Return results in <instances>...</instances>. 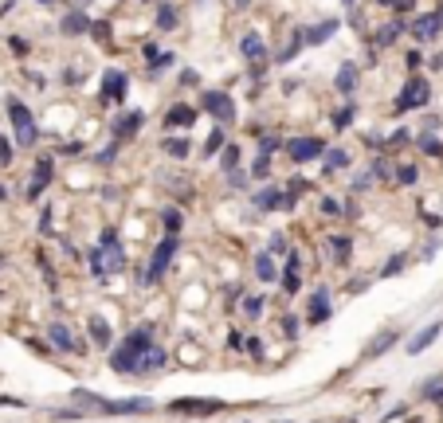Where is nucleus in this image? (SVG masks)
Masks as SVG:
<instances>
[{
  "label": "nucleus",
  "instance_id": "obj_12",
  "mask_svg": "<svg viewBox=\"0 0 443 423\" xmlns=\"http://www.w3.org/2000/svg\"><path fill=\"white\" fill-rule=\"evenodd\" d=\"M357 83H361V67H357V63H342V67H337V79H334L337 94H345V99H353Z\"/></svg>",
  "mask_w": 443,
  "mask_h": 423
},
{
  "label": "nucleus",
  "instance_id": "obj_47",
  "mask_svg": "<svg viewBox=\"0 0 443 423\" xmlns=\"http://www.w3.org/2000/svg\"><path fill=\"white\" fill-rule=\"evenodd\" d=\"M279 325H283V337H290V341H295V337H298V325H302V322H298L295 314H286Z\"/></svg>",
  "mask_w": 443,
  "mask_h": 423
},
{
  "label": "nucleus",
  "instance_id": "obj_54",
  "mask_svg": "<svg viewBox=\"0 0 443 423\" xmlns=\"http://www.w3.org/2000/svg\"><path fill=\"white\" fill-rule=\"evenodd\" d=\"M8 161H12V145L8 141H0V165H8Z\"/></svg>",
  "mask_w": 443,
  "mask_h": 423
},
{
  "label": "nucleus",
  "instance_id": "obj_35",
  "mask_svg": "<svg viewBox=\"0 0 443 423\" xmlns=\"http://www.w3.org/2000/svg\"><path fill=\"white\" fill-rule=\"evenodd\" d=\"M302 43H306V40H302V31H295V36H290V43H286V48L279 51L275 59H279V63H290V59L298 55V51H302Z\"/></svg>",
  "mask_w": 443,
  "mask_h": 423
},
{
  "label": "nucleus",
  "instance_id": "obj_10",
  "mask_svg": "<svg viewBox=\"0 0 443 423\" xmlns=\"http://www.w3.org/2000/svg\"><path fill=\"white\" fill-rule=\"evenodd\" d=\"M239 55H244L251 67H255V63H267V43H263V36H259V31H247L244 40H239Z\"/></svg>",
  "mask_w": 443,
  "mask_h": 423
},
{
  "label": "nucleus",
  "instance_id": "obj_17",
  "mask_svg": "<svg viewBox=\"0 0 443 423\" xmlns=\"http://www.w3.org/2000/svg\"><path fill=\"white\" fill-rule=\"evenodd\" d=\"M325 243H330V255H334L337 266H349V259H353V239L349 236H330Z\"/></svg>",
  "mask_w": 443,
  "mask_h": 423
},
{
  "label": "nucleus",
  "instance_id": "obj_21",
  "mask_svg": "<svg viewBox=\"0 0 443 423\" xmlns=\"http://www.w3.org/2000/svg\"><path fill=\"white\" fill-rule=\"evenodd\" d=\"M334 31H337V20H322V24H314V28H306V31H302V40L318 48V43L334 40Z\"/></svg>",
  "mask_w": 443,
  "mask_h": 423
},
{
  "label": "nucleus",
  "instance_id": "obj_1",
  "mask_svg": "<svg viewBox=\"0 0 443 423\" xmlns=\"http://www.w3.org/2000/svg\"><path fill=\"white\" fill-rule=\"evenodd\" d=\"M153 345V325H138L134 334L126 337V341L114 349V357H110V368L114 373H122V376H138V368H141V357H146V349Z\"/></svg>",
  "mask_w": 443,
  "mask_h": 423
},
{
  "label": "nucleus",
  "instance_id": "obj_53",
  "mask_svg": "<svg viewBox=\"0 0 443 423\" xmlns=\"http://www.w3.org/2000/svg\"><path fill=\"white\" fill-rule=\"evenodd\" d=\"M63 83H71V87H79V83H83V75H79V71H63Z\"/></svg>",
  "mask_w": 443,
  "mask_h": 423
},
{
  "label": "nucleus",
  "instance_id": "obj_32",
  "mask_svg": "<svg viewBox=\"0 0 443 423\" xmlns=\"http://www.w3.org/2000/svg\"><path fill=\"white\" fill-rule=\"evenodd\" d=\"M353 118H357V102L349 99V102H345V106H342V110H337V114H334V129H337V134H342L345 126H353Z\"/></svg>",
  "mask_w": 443,
  "mask_h": 423
},
{
  "label": "nucleus",
  "instance_id": "obj_6",
  "mask_svg": "<svg viewBox=\"0 0 443 423\" xmlns=\"http://www.w3.org/2000/svg\"><path fill=\"white\" fill-rule=\"evenodd\" d=\"M325 153V141L322 138H295L286 141V157L295 161V165H306V161H314Z\"/></svg>",
  "mask_w": 443,
  "mask_h": 423
},
{
  "label": "nucleus",
  "instance_id": "obj_45",
  "mask_svg": "<svg viewBox=\"0 0 443 423\" xmlns=\"http://www.w3.org/2000/svg\"><path fill=\"white\" fill-rule=\"evenodd\" d=\"M87 263H90V275H94V278H106V263H102V251H99V247L87 255Z\"/></svg>",
  "mask_w": 443,
  "mask_h": 423
},
{
  "label": "nucleus",
  "instance_id": "obj_60",
  "mask_svg": "<svg viewBox=\"0 0 443 423\" xmlns=\"http://www.w3.org/2000/svg\"><path fill=\"white\" fill-rule=\"evenodd\" d=\"M40 4H51V0H40Z\"/></svg>",
  "mask_w": 443,
  "mask_h": 423
},
{
  "label": "nucleus",
  "instance_id": "obj_40",
  "mask_svg": "<svg viewBox=\"0 0 443 423\" xmlns=\"http://www.w3.org/2000/svg\"><path fill=\"white\" fill-rule=\"evenodd\" d=\"M318 212L322 216H342L345 204H337V196H318Z\"/></svg>",
  "mask_w": 443,
  "mask_h": 423
},
{
  "label": "nucleus",
  "instance_id": "obj_29",
  "mask_svg": "<svg viewBox=\"0 0 443 423\" xmlns=\"http://www.w3.org/2000/svg\"><path fill=\"white\" fill-rule=\"evenodd\" d=\"M220 169H224V173H236L239 169V145L236 141H227V145L220 149Z\"/></svg>",
  "mask_w": 443,
  "mask_h": 423
},
{
  "label": "nucleus",
  "instance_id": "obj_22",
  "mask_svg": "<svg viewBox=\"0 0 443 423\" xmlns=\"http://www.w3.org/2000/svg\"><path fill=\"white\" fill-rule=\"evenodd\" d=\"M165 361H169L165 349H161V345H149L146 357H141V368H138V373H157V368H165Z\"/></svg>",
  "mask_w": 443,
  "mask_h": 423
},
{
  "label": "nucleus",
  "instance_id": "obj_57",
  "mask_svg": "<svg viewBox=\"0 0 443 423\" xmlns=\"http://www.w3.org/2000/svg\"><path fill=\"white\" fill-rule=\"evenodd\" d=\"M388 4H393L396 12H404V8H412V0H388Z\"/></svg>",
  "mask_w": 443,
  "mask_h": 423
},
{
  "label": "nucleus",
  "instance_id": "obj_4",
  "mask_svg": "<svg viewBox=\"0 0 443 423\" xmlns=\"http://www.w3.org/2000/svg\"><path fill=\"white\" fill-rule=\"evenodd\" d=\"M200 106L212 114V118L220 122V126H227V122H236V102L227 99L224 90H204L200 94Z\"/></svg>",
  "mask_w": 443,
  "mask_h": 423
},
{
  "label": "nucleus",
  "instance_id": "obj_15",
  "mask_svg": "<svg viewBox=\"0 0 443 423\" xmlns=\"http://www.w3.org/2000/svg\"><path fill=\"white\" fill-rule=\"evenodd\" d=\"M51 185V161L43 157L40 165H36V173H31V185H28V200H40L43 196V188Z\"/></svg>",
  "mask_w": 443,
  "mask_h": 423
},
{
  "label": "nucleus",
  "instance_id": "obj_33",
  "mask_svg": "<svg viewBox=\"0 0 443 423\" xmlns=\"http://www.w3.org/2000/svg\"><path fill=\"white\" fill-rule=\"evenodd\" d=\"M279 196H283L279 188H263V192H255V208L259 212H271V208H279Z\"/></svg>",
  "mask_w": 443,
  "mask_h": 423
},
{
  "label": "nucleus",
  "instance_id": "obj_50",
  "mask_svg": "<svg viewBox=\"0 0 443 423\" xmlns=\"http://www.w3.org/2000/svg\"><path fill=\"white\" fill-rule=\"evenodd\" d=\"M244 349H247L251 357H263V341H259V337H247V341H244Z\"/></svg>",
  "mask_w": 443,
  "mask_h": 423
},
{
  "label": "nucleus",
  "instance_id": "obj_14",
  "mask_svg": "<svg viewBox=\"0 0 443 423\" xmlns=\"http://www.w3.org/2000/svg\"><path fill=\"white\" fill-rule=\"evenodd\" d=\"M440 334H443V322H432V325H423L420 334H416L412 341H408V357H420L423 349H428V345H432V341H435V337H440Z\"/></svg>",
  "mask_w": 443,
  "mask_h": 423
},
{
  "label": "nucleus",
  "instance_id": "obj_20",
  "mask_svg": "<svg viewBox=\"0 0 443 423\" xmlns=\"http://www.w3.org/2000/svg\"><path fill=\"white\" fill-rule=\"evenodd\" d=\"M59 28L67 31V36H83V31H90V16H87V12H79V8H71L67 16L59 20Z\"/></svg>",
  "mask_w": 443,
  "mask_h": 423
},
{
  "label": "nucleus",
  "instance_id": "obj_38",
  "mask_svg": "<svg viewBox=\"0 0 443 423\" xmlns=\"http://www.w3.org/2000/svg\"><path fill=\"white\" fill-rule=\"evenodd\" d=\"M393 341H396V334H393V329H388V334H381V337H377L373 345H369V349H365V357H381L384 349H393Z\"/></svg>",
  "mask_w": 443,
  "mask_h": 423
},
{
  "label": "nucleus",
  "instance_id": "obj_58",
  "mask_svg": "<svg viewBox=\"0 0 443 423\" xmlns=\"http://www.w3.org/2000/svg\"><path fill=\"white\" fill-rule=\"evenodd\" d=\"M232 4H236V12H247V4H251V0H232Z\"/></svg>",
  "mask_w": 443,
  "mask_h": 423
},
{
  "label": "nucleus",
  "instance_id": "obj_18",
  "mask_svg": "<svg viewBox=\"0 0 443 423\" xmlns=\"http://www.w3.org/2000/svg\"><path fill=\"white\" fill-rule=\"evenodd\" d=\"M141 122H146V118H141L138 110H134V114H122V118L114 122V141H126V138H134V134L141 129Z\"/></svg>",
  "mask_w": 443,
  "mask_h": 423
},
{
  "label": "nucleus",
  "instance_id": "obj_39",
  "mask_svg": "<svg viewBox=\"0 0 443 423\" xmlns=\"http://www.w3.org/2000/svg\"><path fill=\"white\" fill-rule=\"evenodd\" d=\"M286 141L279 138V134H263V138H259V153H263V157H271V153H275V149H283Z\"/></svg>",
  "mask_w": 443,
  "mask_h": 423
},
{
  "label": "nucleus",
  "instance_id": "obj_41",
  "mask_svg": "<svg viewBox=\"0 0 443 423\" xmlns=\"http://www.w3.org/2000/svg\"><path fill=\"white\" fill-rule=\"evenodd\" d=\"M224 145H227V134H224V126H216L212 129V138L204 141V153H220Z\"/></svg>",
  "mask_w": 443,
  "mask_h": 423
},
{
  "label": "nucleus",
  "instance_id": "obj_61",
  "mask_svg": "<svg viewBox=\"0 0 443 423\" xmlns=\"http://www.w3.org/2000/svg\"><path fill=\"white\" fill-rule=\"evenodd\" d=\"M0 298H4V290H0Z\"/></svg>",
  "mask_w": 443,
  "mask_h": 423
},
{
  "label": "nucleus",
  "instance_id": "obj_3",
  "mask_svg": "<svg viewBox=\"0 0 443 423\" xmlns=\"http://www.w3.org/2000/svg\"><path fill=\"white\" fill-rule=\"evenodd\" d=\"M428 99H432V87H428V79H423V75H412V79L404 83V90L396 94V114H408V110L428 106Z\"/></svg>",
  "mask_w": 443,
  "mask_h": 423
},
{
  "label": "nucleus",
  "instance_id": "obj_25",
  "mask_svg": "<svg viewBox=\"0 0 443 423\" xmlns=\"http://www.w3.org/2000/svg\"><path fill=\"white\" fill-rule=\"evenodd\" d=\"M255 275H259V282H275L279 278V266H275V259H271V251L255 255Z\"/></svg>",
  "mask_w": 443,
  "mask_h": 423
},
{
  "label": "nucleus",
  "instance_id": "obj_34",
  "mask_svg": "<svg viewBox=\"0 0 443 423\" xmlns=\"http://www.w3.org/2000/svg\"><path fill=\"white\" fill-rule=\"evenodd\" d=\"M161 149H165L169 157H177V161H185L188 153H192V145H188L185 138H169V141H165V145H161Z\"/></svg>",
  "mask_w": 443,
  "mask_h": 423
},
{
  "label": "nucleus",
  "instance_id": "obj_5",
  "mask_svg": "<svg viewBox=\"0 0 443 423\" xmlns=\"http://www.w3.org/2000/svg\"><path fill=\"white\" fill-rule=\"evenodd\" d=\"M126 87H129L126 71H106V75H102V87H99V99L106 102V106H118V102L126 99Z\"/></svg>",
  "mask_w": 443,
  "mask_h": 423
},
{
  "label": "nucleus",
  "instance_id": "obj_7",
  "mask_svg": "<svg viewBox=\"0 0 443 423\" xmlns=\"http://www.w3.org/2000/svg\"><path fill=\"white\" fill-rule=\"evenodd\" d=\"M173 255H177V239L165 236V243H157V251H153V259H149V275H146V282H157V278L169 271Z\"/></svg>",
  "mask_w": 443,
  "mask_h": 423
},
{
  "label": "nucleus",
  "instance_id": "obj_9",
  "mask_svg": "<svg viewBox=\"0 0 443 423\" xmlns=\"http://www.w3.org/2000/svg\"><path fill=\"white\" fill-rule=\"evenodd\" d=\"M149 408H153V400L134 396V400H106L99 412H106V415H138V412H149Z\"/></svg>",
  "mask_w": 443,
  "mask_h": 423
},
{
  "label": "nucleus",
  "instance_id": "obj_19",
  "mask_svg": "<svg viewBox=\"0 0 443 423\" xmlns=\"http://www.w3.org/2000/svg\"><path fill=\"white\" fill-rule=\"evenodd\" d=\"M325 317H330V290H325V286H318L314 298H310V322L322 325Z\"/></svg>",
  "mask_w": 443,
  "mask_h": 423
},
{
  "label": "nucleus",
  "instance_id": "obj_46",
  "mask_svg": "<svg viewBox=\"0 0 443 423\" xmlns=\"http://www.w3.org/2000/svg\"><path fill=\"white\" fill-rule=\"evenodd\" d=\"M286 275H298V271H302V255H298L295 247H286V266H283Z\"/></svg>",
  "mask_w": 443,
  "mask_h": 423
},
{
  "label": "nucleus",
  "instance_id": "obj_24",
  "mask_svg": "<svg viewBox=\"0 0 443 423\" xmlns=\"http://www.w3.org/2000/svg\"><path fill=\"white\" fill-rule=\"evenodd\" d=\"M239 306H244V317H247V322H259V317H263L267 298L263 294H239Z\"/></svg>",
  "mask_w": 443,
  "mask_h": 423
},
{
  "label": "nucleus",
  "instance_id": "obj_49",
  "mask_svg": "<svg viewBox=\"0 0 443 423\" xmlns=\"http://www.w3.org/2000/svg\"><path fill=\"white\" fill-rule=\"evenodd\" d=\"M99 247H102V251H106V247H118V231H114V227H106V231L99 236Z\"/></svg>",
  "mask_w": 443,
  "mask_h": 423
},
{
  "label": "nucleus",
  "instance_id": "obj_26",
  "mask_svg": "<svg viewBox=\"0 0 443 423\" xmlns=\"http://www.w3.org/2000/svg\"><path fill=\"white\" fill-rule=\"evenodd\" d=\"M87 334H90V341L102 345V349H106V345L114 341V334H110V325L102 322V317H90V322H87Z\"/></svg>",
  "mask_w": 443,
  "mask_h": 423
},
{
  "label": "nucleus",
  "instance_id": "obj_16",
  "mask_svg": "<svg viewBox=\"0 0 443 423\" xmlns=\"http://www.w3.org/2000/svg\"><path fill=\"white\" fill-rule=\"evenodd\" d=\"M197 118H200L197 106H185V102H177V106L165 114V126H173V129H177V126H197Z\"/></svg>",
  "mask_w": 443,
  "mask_h": 423
},
{
  "label": "nucleus",
  "instance_id": "obj_13",
  "mask_svg": "<svg viewBox=\"0 0 443 423\" xmlns=\"http://www.w3.org/2000/svg\"><path fill=\"white\" fill-rule=\"evenodd\" d=\"M169 408H173V412H185V415H216L224 403L220 400H173Z\"/></svg>",
  "mask_w": 443,
  "mask_h": 423
},
{
  "label": "nucleus",
  "instance_id": "obj_62",
  "mask_svg": "<svg viewBox=\"0 0 443 423\" xmlns=\"http://www.w3.org/2000/svg\"><path fill=\"white\" fill-rule=\"evenodd\" d=\"M345 4H349V0H345Z\"/></svg>",
  "mask_w": 443,
  "mask_h": 423
},
{
  "label": "nucleus",
  "instance_id": "obj_42",
  "mask_svg": "<svg viewBox=\"0 0 443 423\" xmlns=\"http://www.w3.org/2000/svg\"><path fill=\"white\" fill-rule=\"evenodd\" d=\"M420 149L428 153V157H443V141L432 138V134H423V138H420Z\"/></svg>",
  "mask_w": 443,
  "mask_h": 423
},
{
  "label": "nucleus",
  "instance_id": "obj_30",
  "mask_svg": "<svg viewBox=\"0 0 443 423\" xmlns=\"http://www.w3.org/2000/svg\"><path fill=\"white\" fill-rule=\"evenodd\" d=\"M177 24H181L177 8H173V4H161V8H157V28L161 31H177Z\"/></svg>",
  "mask_w": 443,
  "mask_h": 423
},
{
  "label": "nucleus",
  "instance_id": "obj_2",
  "mask_svg": "<svg viewBox=\"0 0 443 423\" xmlns=\"http://www.w3.org/2000/svg\"><path fill=\"white\" fill-rule=\"evenodd\" d=\"M8 118H12V126H16V141L20 145H36L40 141V126H36V118H31V110L24 106L20 99H8Z\"/></svg>",
  "mask_w": 443,
  "mask_h": 423
},
{
  "label": "nucleus",
  "instance_id": "obj_52",
  "mask_svg": "<svg viewBox=\"0 0 443 423\" xmlns=\"http://www.w3.org/2000/svg\"><path fill=\"white\" fill-rule=\"evenodd\" d=\"M400 266H404V255H396L393 263H388V266H384V271H381V275H396V271H400Z\"/></svg>",
  "mask_w": 443,
  "mask_h": 423
},
{
  "label": "nucleus",
  "instance_id": "obj_48",
  "mask_svg": "<svg viewBox=\"0 0 443 423\" xmlns=\"http://www.w3.org/2000/svg\"><path fill=\"white\" fill-rule=\"evenodd\" d=\"M279 278H283V290H286V298H290V294H298V286H302V278H298V275H286V271H283Z\"/></svg>",
  "mask_w": 443,
  "mask_h": 423
},
{
  "label": "nucleus",
  "instance_id": "obj_8",
  "mask_svg": "<svg viewBox=\"0 0 443 423\" xmlns=\"http://www.w3.org/2000/svg\"><path fill=\"white\" fill-rule=\"evenodd\" d=\"M48 337H51V345H55L59 353H83V345L75 341V334H71L67 322H51L48 325Z\"/></svg>",
  "mask_w": 443,
  "mask_h": 423
},
{
  "label": "nucleus",
  "instance_id": "obj_51",
  "mask_svg": "<svg viewBox=\"0 0 443 423\" xmlns=\"http://www.w3.org/2000/svg\"><path fill=\"white\" fill-rule=\"evenodd\" d=\"M286 247H290V243H286V236H279V231H275V236H271V255H279V251H286Z\"/></svg>",
  "mask_w": 443,
  "mask_h": 423
},
{
  "label": "nucleus",
  "instance_id": "obj_28",
  "mask_svg": "<svg viewBox=\"0 0 443 423\" xmlns=\"http://www.w3.org/2000/svg\"><path fill=\"white\" fill-rule=\"evenodd\" d=\"M99 251H102V247H99ZM102 263H106V275L126 271V255H122V247H106V251H102Z\"/></svg>",
  "mask_w": 443,
  "mask_h": 423
},
{
  "label": "nucleus",
  "instance_id": "obj_56",
  "mask_svg": "<svg viewBox=\"0 0 443 423\" xmlns=\"http://www.w3.org/2000/svg\"><path fill=\"white\" fill-rule=\"evenodd\" d=\"M393 141H396V145H404V141H412V134H408V129H396Z\"/></svg>",
  "mask_w": 443,
  "mask_h": 423
},
{
  "label": "nucleus",
  "instance_id": "obj_37",
  "mask_svg": "<svg viewBox=\"0 0 443 423\" xmlns=\"http://www.w3.org/2000/svg\"><path fill=\"white\" fill-rule=\"evenodd\" d=\"M393 169H396V173H393L396 185H416V180H420V169H416V165H393Z\"/></svg>",
  "mask_w": 443,
  "mask_h": 423
},
{
  "label": "nucleus",
  "instance_id": "obj_27",
  "mask_svg": "<svg viewBox=\"0 0 443 423\" xmlns=\"http://www.w3.org/2000/svg\"><path fill=\"white\" fill-rule=\"evenodd\" d=\"M161 224H165V236L177 239V236H181V224H185V216H181L177 208H161Z\"/></svg>",
  "mask_w": 443,
  "mask_h": 423
},
{
  "label": "nucleus",
  "instance_id": "obj_43",
  "mask_svg": "<svg viewBox=\"0 0 443 423\" xmlns=\"http://www.w3.org/2000/svg\"><path fill=\"white\" fill-rule=\"evenodd\" d=\"M369 177H373V180H388V177H393V165H388L384 157H377L373 165H369Z\"/></svg>",
  "mask_w": 443,
  "mask_h": 423
},
{
  "label": "nucleus",
  "instance_id": "obj_11",
  "mask_svg": "<svg viewBox=\"0 0 443 423\" xmlns=\"http://www.w3.org/2000/svg\"><path fill=\"white\" fill-rule=\"evenodd\" d=\"M443 31V12H428V16H420V20H412V36L416 40H435Z\"/></svg>",
  "mask_w": 443,
  "mask_h": 423
},
{
  "label": "nucleus",
  "instance_id": "obj_31",
  "mask_svg": "<svg viewBox=\"0 0 443 423\" xmlns=\"http://www.w3.org/2000/svg\"><path fill=\"white\" fill-rule=\"evenodd\" d=\"M322 157H325V173H342V169L349 165V153H345V149H325Z\"/></svg>",
  "mask_w": 443,
  "mask_h": 423
},
{
  "label": "nucleus",
  "instance_id": "obj_55",
  "mask_svg": "<svg viewBox=\"0 0 443 423\" xmlns=\"http://www.w3.org/2000/svg\"><path fill=\"white\" fill-rule=\"evenodd\" d=\"M181 83H185V87H197V71H181Z\"/></svg>",
  "mask_w": 443,
  "mask_h": 423
},
{
  "label": "nucleus",
  "instance_id": "obj_36",
  "mask_svg": "<svg viewBox=\"0 0 443 423\" xmlns=\"http://www.w3.org/2000/svg\"><path fill=\"white\" fill-rule=\"evenodd\" d=\"M247 177H251V180H267V177H271V157L259 153V157L251 161V169H247Z\"/></svg>",
  "mask_w": 443,
  "mask_h": 423
},
{
  "label": "nucleus",
  "instance_id": "obj_59",
  "mask_svg": "<svg viewBox=\"0 0 443 423\" xmlns=\"http://www.w3.org/2000/svg\"><path fill=\"white\" fill-rule=\"evenodd\" d=\"M0 200H4V188H0Z\"/></svg>",
  "mask_w": 443,
  "mask_h": 423
},
{
  "label": "nucleus",
  "instance_id": "obj_44",
  "mask_svg": "<svg viewBox=\"0 0 443 423\" xmlns=\"http://www.w3.org/2000/svg\"><path fill=\"white\" fill-rule=\"evenodd\" d=\"M4 43H8V51H12V55H16V59H24V55H28V51H31V43L24 40V36H8V40H4Z\"/></svg>",
  "mask_w": 443,
  "mask_h": 423
},
{
  "label": "nucleus",
  "instance_id": "obj_23",
  "mask_svg": "<svg viewBox=\"0 0 443 423\" xmlns=\"http://www.w3.org/2000/svg\"><path fill=\"white\" fill-rule=\"evenodd\" d=\"M404 31V20H388L384 28H377V36H373V48H393V40Z\"/></svg>",
  "mask_w": 443,
  "mask_h": 423
}]
</instances>
